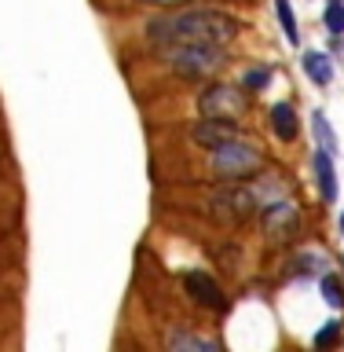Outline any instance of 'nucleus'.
Returning <instances> with one entry per match:
<instances>
[{
    "label": "nucleus",
    "mask_w": 344,
    "mask_h": 352,
    "mask_svg": "<svg viewBox=\"0 0 344 352\" xmlns=\"http://www.w3.org/2000/svg\"><path fill=\"white\" fill-rule=\"evenodd\" d=\"M235 136H238V121L235 118H205L202 114V121L191 129V140L205 151H213V147H220V143H227Z\"/></svg>",
    "instance_id": "obj_6"
},
{
    "label": "nucleus",
    "mask_w": 344,
    "mask_h": 352,
    "mask_svg": "<svg viewBox=\"0 0 344 352\" xmlns=\"http://www.w3.org/2000/svg\"><path fill=\"white\" fill-rule=\"evenodd\" d=\"M312 132H315V147L337 154V132H334V125H330V118L323 114V110L312 114Z\"/></svg>",
    "instance_id": "obj_12"
},
{
    "label": "nucleus",
    "mask_w": 344,
    "mask_h": 352,
    "mask_svg": "<svg viewBox=\"0 0 344 352\" xmlns=\"http://www.w3.org/2000/svg\"><path fill=\"white\" fill-rule=\"evenodd\" d=\"M198 110L205 118H242V110H246V88L242 85H209L198 96Z\"/></svg>",
    "instance_id": "obj_5"
},
{
    "label": "nucleus",
    "mask_w": 344,
    "mask_h": 352,
    "mask_svg": "<svg viewBox=\"0 0 344 352\" xmlns=\"http://www.w3.org/2000/svg\"><path fill=\"white\" fill-rule=\"evenodd\" d=\"M341 235H344V213H341Z\"/></svg>",
    "instance_id": "obj_20"
},
{
    "label": "nucleus",
    "mask_w": 344,
    "mask_h": 352,
    "mask_svg": "<svg viewBox=\"0 0 344 352\" xmlns=\"http://www.w3.org/2000/svg\"><path fill=\"white\" fill-rule=\"evenodd\" d=\"M323 22H326V30L334 33V37L344 33V4H341V0H330V8L323 11Z\"/></svg>",
    "instance_id": "obj_17"
},
{
    "label": "nucleus",
    "mask_w": 344,
    "mask_h": 352,
    "mask_svg": "<svg viewBox=\"0 0 344 352\" xmlns=\"http://www.w3.org/2000/svg\"><path fill=\"white\" fill-rule=\"evenodd\" d=\"M253 209H257V195H253L249 187H238V184L216 191L213 202H209V213H213V220H220V224H242V220L253 217Z\"/></svg>",
    "instance_id": "obj_4"
},
{
    "label": "nucleus",
    "mask_w": 344,
    "mask_h": 352,
    "mask_svg": "<svg viewBox=\"0 0 344 352\" xmlns=\"http://www.w3.org/2000/svg\"><path fill=\"white\" fill-rule=\"evenodd\" d=\"M297 220H301V213H297V206L290 202V198H279V202L264 206V213H260V224L271 239L290 235V231L297 228Z\"/></svg>",
    "instance_id": "obj_8"
},
{
    "label": "nucleus",
    "mask_w": 344,
    "mask_h": 352,
    "mask_svg": "<svg viewBox=\"0 0 344 352\" xmlns=\"http://www.w3.org/2000/svg\"><path fill=\"white\" fill-rule=\"evenodd\" d=\"M169 349H202V352H216L220 345L213 338H202V334H187V330H176L169 334Z\"/></svg>",
    "instance_id": "obj_14"
},
{
    "label": "nucleus",
    "mask_w": 344,
    "mask_h": 352,
    "mask_svg": "<svg viewBox=\"0 0 344 352\" xmlns=\"http://www.w3.org/2000/svg\"><path fill=\"white\" fill-rule=\"evenodd\" d=\"M183 286H187V294H191L194 305H205V308H213V312H224V308H227V297H224V290L216 286L213 275H205V272H187V275H183Z\"/></svg>",
    "instance_id": "obj_7"
},
{
    "label": "nucleus",
    "mask_w": 344,
    "mask_h": 352,
    "mask_svg": "<svg viewBox=\"0 0 344 352\" xmlns=\"http://www.w3.org/2000/svg\"><path fill=\"white\" fill-rule=\"evenodd\" d=\"M315 184L323 202H337V169H334V154L319 147L315 151Z\"/></svg>",
    "instance_id": "obj_9"
},
{
    "label": "nucleus",
    "mask_w": 344,
    "mask_h": 352,
    "mask_svg": "<svg viewBox=\"0 0 344 352\" xmlns=\"http://www.w3.org/2000/svg\"><path fill=\"white\" fill-rule=\"evenodd\" d=\"M301 66H304V74H308L312 85H330L334 81V59H330L326 52H304Z\"/></svg>",
    "instance_id": "obj_11"
},
{
    "label": "nucleus",
    "mask_w": 344,
    "mask_h": 352,
    "mask_svg": "<svg viewBox=\"0 0 344 352\" xmlns=\"http://www.w3.org/2000/svg\"><path fill=\"white\" fill-rule=\"evenodd\" d=\"M337 338H341V323H337V319H330V323L315 334V345L319 349H330V345H337Z\"/></svg>",
    "instance_id": "obj_18"
},
{
    "label": "nucleus",
    "mask_w": 344,
    "mask_h": 352,
    "mask_svg": "<svg viewBox=\"0 0 344 352\" xmlns=\"http://www.w3.org/2000/svg\"><path fill=\"white\" fill-rule=\"evenodd\" d=\"M147 37L161 48L169 44H220L238 37V19L216 8H172L169 15L154 19L147 26Z\"/></svg>",
    "instance_id": "obj_1"
},
{
    "label": "nucleus",
    "mask_w": 344,
    "mask_h": 352,
    "mask_svg": "<svg viewBox=\"0 0 344 352\" xmlns=\"http://www.w3.org/2000/svg\"><path fill=\"white\" fill-rule=\"evenodd\" d=\"M165 66L187 81H213L227 66V52L220 44H169L165 48Z\"/></svg>",
    "instance_id": "obj_2"
},
{
    "label": "nucleus",
    "mask_w": 344,
    "mask_h": 352,
    "mask_svg": "<svg viewBox=\"0 0 344 352\" xmlns=\"http://www.w3.org/2000/svg\"><path fill=\"white\" fill-rule=\"evenodd\" d=\"M271 85V66H253V70H246V77H242V88L246 92H260V88Z\"/></svg>",
    "instance_id": "obj_16"
},
{
    "label": "nucleus",
    "mask_w": 344,
    "mask_h": 352,
    "mask_svg": "<svg viewBox=\"0 0 344 352\" xmlns=\"http://www.w3.org/2000/svg\"><path fill=\"white\" fill-rule=\"evenodd\" d=\"M275 15H279V26L286 33V41L297 48V44H301V30H297V15H293L290 0H275Z\"/></svg>",
    "instance_id": "obj_13"
},
{
    "label": "nucleus",
    "mask_w": 344,
    "mask_h": 352,
    "mask_svg": "<svg viewBox=\"0 0 344 352\" xmlns=\"http://www.w3.org/2000/svg\"><path fill=\"white\" fill-rule=\"evenodd\" d=\"M271 132H275V136H279L282 143L297 140V132H301V121H297L293 103H275V107H271Z\"/></svg>",
    "instance_id": "obj_10"
},
{
    "label": "nucleus",
    "mask_w": 344,
    "mask_h": 352,
    "mask_svg": "<svg viewBox=\"0 0 344 352\" xmlns=\"http://www.w3.org/2000/svg\"><path fill=\"white\" fill-rule=\"evenodd\" d=\"M319 290H323V301L330 308H344V286H341L337 275H323V279H319Z\"/></svg>",
    "instance_id": "obj_15"
},
{
    "label": "nucleus",
    "mask_w": 344,
    "mask_h": 352,
    "mask_svg": "<svg viewBox=\"0 0 344 352\" xmlns=\"http://www.w3.org/2000/svg\"><path fill=\"white\" fill-rule=\"evenodd\" d=\"M139 4H150V8H187V4H191V0H139Z\"/></svg>",
    "instance_id": "obj_19"
},
{
    "label": "nucleus",
    "mask_w": 344,
    "mask_h": 352,
    "mask_svg": "<svg viewBox=\"0 0 344 352\" xmlns=\"http://www.w3.org/2000/svg\"><path fill=\"white\" fill-rule=\"evenodd\" d=\"M209 154H213V173L220 176V180H246V176H253L264 165L260 151L253 147V143L238 140V136L213 147Z\"/></svg>",
    "instance_id": "obj_3"
}]
</instances>
